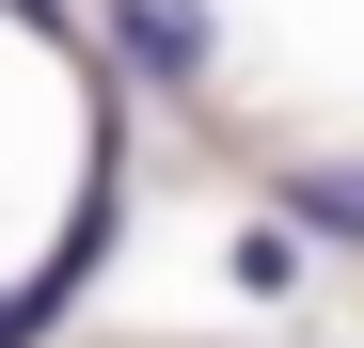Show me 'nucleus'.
<instances>
[{"mask_svg": "<svg viewBox=\"0 0 364 348\" xmlns=\"http://www.w3.org/2000/svg\"><path fill=\"white\" fill-rule=\"evenodd\" d=\"M127 48H143V64H174V80L206 64V32H191V0H127Z\"/></svg>", "mask_w": 364, "mask_h": 348, "instance_id": "f257e3e1", "label": "nucleus"}, {"mask_svg": "<svg viewBox=\"0 0 364 348\" xmlns=\"http://www.w3.org/2000/svg\"><path fill=\"white\" fill-rule=\"evenodd\" d=\"M285 206H301V222H348V238H364V174H285Z\"/></svg>", "mask_w": 364, "mask_h": 348, "instance_id": "f03ea898", "label": "nucleus"}]
</instances>
